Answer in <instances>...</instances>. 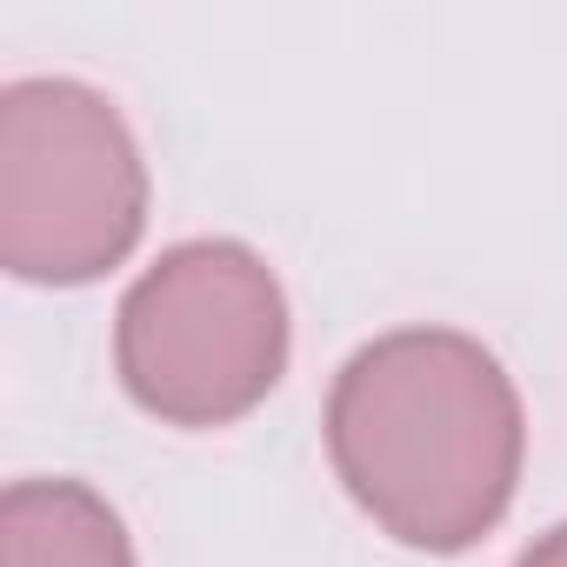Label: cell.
<instances>
[{
    "label": "cell",
    "instance_id": "6da1fadb",
    "mask_svg": "<svg viewBox=\"0 0 567 567\" xmlns=\"http://www.w3.org/2000/svg\"><path fill=\"white\" fill-rule=\"evenodd\" d=\"M321 447L348 501L394 547L467 554L520 494L527 401L481 334L408 321L334 368Z\"/></svg>",
    "mask_w": 567,
    "mask_h": 567
},
{
    "label": "cell",
    "instance_id": "7a4b0ae2",
    "mask_svg": "<svg viewBox=\"0 0 567 567\" xmlns=\"http://www.w3.org/2000/svg\"><path fill=\"white\" fill-rule=\"evenodd\" d=\"M295 361V308L260 247L194 234L161 247L114 308L121 394L181 434H220L267 408Z\"/></svg>",
    "mask_w": 567,
    "mask_h": 567
},
{
    "label": "cell",
    "instance_id": "3957f363",
    "mask_svg": "<svg viewBox=\"0 0 567 567\" xmlns=\"http://www.w3.org/2000/svg\"><path fill=\"white\" fill-rule=\"evenodd\" d=\"M154 174L121 101L81 74L0 87V267L21 288H94L134 260Z\"/></svg>",
    "mask_w": 567,
    "mask_h": 567
},
{
    "label": "cell",
    "instance_id": "277c9868",
    "mask_svg": "<svg viewBox=\"0 0 567 567\" xmlns=\"http://www.w3.org/2000/svg\"><path fill=\"white\" fill-rule=\"evenodd\" d=\"M0 567H141V547L94 481L21 474L0 494Z\"/></svg>",
    "mask_w": 567,
    "mask_h": 567
},
{
    "label": "cell",
    "instance_id": "5b68a950",
    "mask_svg": "<svg viewBox=\"0 0 567 567\" xmlns=\"http://www.w3.org/2000/svg\"><path fill=\"white\" fill-rule=\"evenodd\" d=\"M514 567H567V520H554V527H540L520 554H514Z\"/></svg>",
    "mask_w": 567,
    "mask_h": 567
}]
</instances>
